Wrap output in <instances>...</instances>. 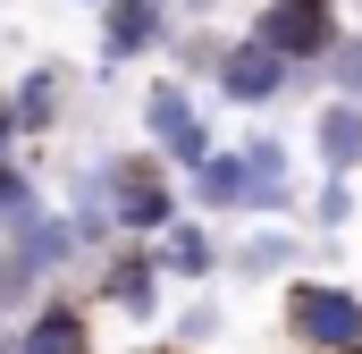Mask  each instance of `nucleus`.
<instances>
[{
  "mask_svg": "<svg viewBox=\"0 0 362 354\" xmlns=\"http://www.w3.org/2000/svg\"><path fill=\"white\" fill-rule=\"evenodd\" d=\"M278 329L295 354H362V287L346 278H286L278 295Z\"/></svg>",
  "mask_w": 362,
  "mask_h": 354,
  "instance_id": "nucleus-1",
  "label": "nucleus"
},
{
  "mask_svg": "<svg viewBox=\"0 0 362 354\" xmlns=\"http://www.w3.org/2000/svg\"><path fill=\"white\" fill-rule=\"evenodd\" d=\"M110 211H118V236H160L169 219H185V177L144 144V152H110Z\"/></svg>",
  "mask_w": 362,
  "mask_h": 354,
  "instance_id": "nucleus-2",
  "label": "nucleus"
},
{
  "mask_svg": "<svg viewBox=\"0 0 362 354\" xmlns=\"http://www.w3.org/2000/svg\"><path fill=\"white\" fill-rule=\"evenodd\" d=\"M245 34L270 42L295 76H320V59H329L337 34H346V0H253Z\"/></svg>",
  "mask_w": 362,
  "mask_h": 354,
  "instance_id": "nucleus-3",
  "label": "nucleus"
},
{
  "mask_svg": "<svg viewBox=\"0 0 362 354\" xmlns=\"http://www.w3.org/2000/svg\"><path fill=\"white\" fill-rule=\"evenodd\" d=\"M135 127H144V144L169 161V169H202L211 152H219V127L202 118V101H194V85L185 76H152L144 85V101H135Z\"/></svg>",
  "mask_w": 362,
  "mask_h": 354,
  "instance_id": "nucleus-4",
  "label": "nucleus"
},
{
  "mask_svg": "<svg viewBox=\"0 0 362 354\" xmlns=\"http://www.w3.org/2000/svg\"><path fill=\"white\" fill-rule=\"evenodd\" d=\"M160 287H169V270H160V253L144 236H118L101 253V270H93V295L110 312H127V321H160Z\"/></svg>",
  "mask_w": 362,
  "mask_h": 354,
  "instance_id": "nucleus-5",
  "label": "nucleus"
},
{
  "mask_svg": "<svg viewBox=\"0 0 362 354\" xmlns=\"http://www.w3.org/2000/svg\"><path fill=\"white\" fill-rule=\"evenodd\" d=\"M295 85H303V76L278 59L270 42H253V34H236V42L219 51V68H211V93L236 101V110H270V101H286Z\"/></svg>",
  "mask_w": 362,
  "mask_h": 354,
  "instance_id": "nucleus-6",
  "label": "nucleus"
},
{
  "mask_svg": "<svg viewBox=\"0 0 362 354\" xmlns=\"http://www.w3.org/2000/svg\"><path fill=\"white\" fill-rule=\"evenodd\" d=\"M169 34H177V8H160V0H110L101 8V59H93V76L110 85L127 59L169 51Z\"/></svg>",
  "mask_w": 362,
  "mask_h": 354,
  "instance_id": "nucleus-7",
  "label": "nucleus"
},
{
  "mask_svg": "<svg viewBox=\"0 0 362 354\" xmlns=\"http://www.w3.org/2000/svg\"><path fill=\"white\" fill-rule=\"evenodd\" d=\"M236 152H245V169H253V202H245V219H286V211H295V144L270 135V127H253Z\"/></svg>",
  "mask_w": 362,
  "mask_h": 354,
  "instance_id": "nucleus-8",
  "label": "nucleus"
},
{
  "mask_svg": "<svg viewBox=\"0 0 362 354\" xmlns=\"http://www.w3.org/2000/svg\"><path fill=\"white\" fill-rule=\"evenodd\" d=\"M0 245H8V253H17V262L34 270V278H42V287H59V278H68V270L85 262V236H76V219H68V211H34V219H25V228H17V236H0Z\"/></svg>",
  "mask_w": 362,
  "mask_h": 354,
  "instance_id": "nucleus-9",
  "label": "nucleus"
},
{
  "mask_svg": "<svg viewBox=\"0 0 362 354\" xmlns=\"http://www.w3.org/2000/svg\"><path fill=\"white\" fill-rule=\"evenodd\" d=\"M68 101H76V76L59 68V59H34L17 85H8V110H17V135L25 144H42V135H59V118H68Z\"/></svg>",
  "mask_w": 362,
  "mask_h": 354,
  "instance_id": "nucleus-10",
  "label": "nucleus"
},
{
  "mask_svg": "<svg viewBox=\"0 0 362 354\" xmlns=\"http://www.w3.org/2000/svg\"><path fill=\"white\" fill-rule=\"evenodd\" d=\"M17 354H93V304L85 295H42L17 321Z\"/></svg>",
  "mask_w": 362,
  "mask_h": 354,
  "instance_id": "nucleus-11",
  "label": "nucleus"
},
{
  "mask_svg": "<svg viewBox=\"0 0 362 354\" xmlns=\"http://www.w3.org/2000/svg\"><path fill=\"white\" fill-rule=\"evenodd\" d=\"M185 202H194L202 219H245V202H253V169H245V152L219 144L202 169H185Z\"/></svg>",
  "mask_w": 362,
  "mask_h": 354,
  "instance_id": "nucleus-12",
  "label": "nucleus"
},
{
  "mask_svg": "<svg viewBox=\"0 0 362 354\" xmlns=\"http://www.w3.org/2000/svg\"><path fill=\"white\" fill-rule=\"evenodd\" d=\"M152 253H160V270H169V278H185V287H202L211 270H228V245H219V228H211L202 211L169 219V228L152 236Z\"/></svg>",
  "mask_w": 362,
  "mask_h": 354,
  "instance_id": "nucleus-13",
  "label": "nucleus"
},
{
  "mask_svg": "<svg viewBox=\"0 0 362 354\" xmlns=\"http://www.w3.org/2000/svg\"><path fill=\"white\" fill-rule=\"evenodd\" d=\"M312 161L329 177H362V101L320 93V110H312Z\"/></svg>",
  "mask_w": 362,
  "mask_h": 354,
  "instance_id": "nucleus-14",
  "label": "nucleus"
},
{
  "mask_svg": "<svg viewBox=\"0 0 362 354\" xmlns=\"http://www.w3.org/2000/svg\"><path fill=\"white\" fill-rule=\"evenodd\" d=\"M228 270H236V278H295V270H303V236H286V228H270V219H253V228L228 245Z\"/></svg>",
  "mask_w": 362,
  "mask_h": 354,
  "instance_id": "nucleus-15",
  "label": "nucleus"
},
{
  "mask_svg": "<svg viewBox=\"0 0 362 354\" xmlns=\"http://www.w3.org/2000/svg\"><path fill=\"white\" fill-rule=\"evenodd\" d=\"M34 211H51V202H42V177L25 169V152H17V161L0 169V236H17Z\"/></svg>",
  "mask_w": 362,
  "mask_h": 354,
  "instance_id": "nucleus-16",
  "label": "nucleus"
},
{
  "mask_svg": "<svg viewBox=\"0 0 362 354\" xmlns=\"http://www.w3.org/2000/svg\"><path fill=\"white\" fill-rule=\"evenodd\" d=\"M236 34H219V25H177L169 34V51H177V76H202L211 85V68H219V51H228Z\"/></svg>",
  "mask_w": 362,
  "mask_h": 354,
  "instance_id": "nucleus-17",
  "label": "nucleus"
},
{
  "mask_svg": "<svg viewBox=\"0 0 362 354\" xmlns=\"http://www.w3.org/2000/svg\"><path fill=\"white\" fill-rule=\"evenodd\" d=\"M320 85H329V93H346V101H362V17L337 34V51L320 59Z\"/></svg>",
  "mask_w": 362,
  "mask_h": 354,
  "instance_id": "nucleus-18",
  "label": "nucleus"
},
{
  "mask_svg": "<svg viewBox=\"0 0 362 354\" xmlns=\"http://www.w3.org/2000/svg\"><path fill=\"white\" fill-rule=\"evenodd\" d=\"M312 228H320V236L354 228V177H329V169H320V185H312Z\"/></svg>",
  "mask_w": 362,
  "mask_h": 354,
  "instance_id": "nucleus-19",
  "label": "nucleus"
},
{
  "mask_svg": "<svg viewBox=\"0 0 362 354\" xmlns=\"http://www.w3.org/2000/svg\"><path fill=\"white\" fill-rule=\"evenodd\" d=\"M219 329H228V312H219L211 295H194V304H185V312H177V346H185V354H194V346H211Z\"/></svg>",
  "mask_w": 362,
  "mask_h": 354,
  "instance_id": "nucleus-20",
  "label": "nucleus"
},
{
  "mask_svg": "<svg viewBox=\"0 0 362 354\" xmlns=\"http://www.w3.org/2000/svg\"><path fill=\"white\" fill-rule=\"evenodd\" d=\"M17 144H25V135H17V110H8V93H0V169L17 161Z\"/></svg>",
  "mask_w": 362,
  "mask_h": 354,
  "instance_id": "nucleus-21",
  "label": "nucleus"
},
{
  "mask_svg": "<svg viewBox=\"0 0 362 354\" xmlns=\"http://www.w3.org/2000/svg\"><path fill=\"white\" fill-rule=\"evenodd\" d=\"M219 8H228V0H177V17H194V25H211Z\"/></svg>",
  "mask_w": 362,
  "mask_h": 354,
  "instance_id": "nucleus-22",
  "label": "nucleus"
},
{
  "mask_svg": "<svg viewBox=\"0 0 362 354\" xmlns=\"http://www.w3.org/2000/svg\"><path fill=\"white\" fill-rule=\"evenodd\" d=\"M0 354H17V321H0Z\"/></svg>",
  "mask_w": 362,
  "mask_h": 354,
  "instance_id": "nucleus-23",
  "label": "nucleus"
},
{
  "mask_svg": "<svg viewBox=\"0 0 362 354\" xmlns=\"http://www.w3.org/2000/svg\"><path fill=\"white\" fill-rule=\"evenodd\" d=\"M135 354H185V346H135Z\"/></svg>",
  "mask_w": 362,
  "mask_h": 354,
  "instance_id": "nucleus-24",
  "label": "nucleus"
},
{
  "mask_svg": "<svg viewBox=\"0 0 362 354\" xmlns=\"http://www.w3.org/2000/svg\"><path fill=\"white\" fill-rule=\"evenodd\" d=\"M76 8H110V0H76Z\"/></svg>",
  "mask_w": 362,
  "mask_h": 354,
  "instance_id": "nucleus-25",
  "label": "nucleus"
},
{
  "mask_svg": "<svg viewBox=\"0 0 362 354\" xmlns=\"http://www.w3.org/2000/svg\"><path fill=\"white\" fill-rule=\"evenodd\" d=\"M160 8H177V0H160Z\"/></svg>",
  "mask_w": 362,
  "mask_h": 354,
  "instance_id": "nucleus-26",
  "label": "nucleus"
}]
</instances>
